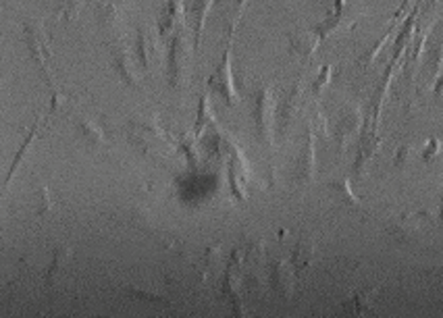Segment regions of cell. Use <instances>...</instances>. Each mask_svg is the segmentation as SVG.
<instances>
[{"label":"cell","mask_w":443,"mask_h":318,"mask_svg":"<svg viewBox=\"0 0 443 318\" xmlns=\"http://www.w3.org/2000/svg\"><path fill=\"white\" fill-rule=\"evenodd\" d=\"M439 152H442V141L433 138V140H429L427 148L423 150V154H420V156H423V160H425V163H429V160H433Z\"/></svg>","instance_id":"cell-36"},{"label":"cell","mask_w":443,"mask_h":318,"mask_svg":"<svg viewBox=\"0 0 443 318\" xmlns=\"http://www.w3.org/2000/svg\"><path fill=\"white\" fill-rule=\"evenodd\" d=\"M362 125H365V123H362V112H360V108H356V106L343 108V110L339 112V119H337V123H335V134H333L337 148H339V150H345L348 141L362 131Z\"/></svg>","instance_id":"cell-14"},{"label":"cell","mask_w":443,"mask_h":318,"mask_svg":"<svg viewBox=\"0 0 443 318\" xmlns=\"http://www.w3.org/2000/svg\"><path fill=\"white\" fill-rule=\"evenodd\" d=\"M213 2L215 0H189V17H191V25H194V50L200 48L202 28H204L206 15H208Z\"/></svg>","instance_id":"cell-23"},{"label":"cell","mask_w":443,"mask_h":318,"mask_svg":"<svg viewBox=\"0 0 443 318\" xmlns=\"http://www.w3.org/2000/svg\"><path fill=\"white\" fill-rule=\"evenodd\" d=\"M266 271H268V285L271 289L283 298L290 300L295 291V269L292 262H285L281 258H268L266 262Z\"/></svg>","instance_id":"cell-7"},{"label":"cell","mask_w":443,"mask_h":318,"mask_svg":"<svg viewBox=\"0 0 443 318\" xmlns=\"http://www.w3.org/2000/svg\"><path fill=\"white\" fill-rule=\"evenodd\" d=\"M75 131H77V136H79L81 140L85 141V143H90V146H94V148L107 146V136H105V131H102L94 121H90L88 117H79V119L75 121Z\"/></svg>","instance_id":"cell-24"},{"label":"cell","mask_w":443,"mask_h":318,"mask_svg":"<svg viewBox=\"0 0 443 318\" xmlns=\"http://www.w3.org/2000/svg\"><path fill=\"white\" fill-rule=\"evenodd\" d=\"M319 42H321V37H319V34H317L314 30H312V32H304V30H300V32L290 34V46H292V52L297 54V57H302V59H310V57L314 54V50H317Z\"/></svg>","instance_id":"cell-22"},{"label":"cell","mask_w":443,"mask_h":318,"mask_svg":"<svg viewBox=\"0 0 443 318\" xmlns=\"http://www.w3.org/2000/svg\"><path fill=\"white\" fill-rule=\"evenodd\" d=\"M134 52L138 57V63H140L142 73H152V67L156 65V61L160 57V46H158V40H156L154 32L150 28H146V25H140L136 30Z\"/></svg>","instance_id":"cell-11"},{"label":"cell","mask_w":443,"mask_h":318,"mask_svg":"<svg viewBox=\"0 0 443 318\" xmlns=\"http://www.w3.org/2000/svg\"><path fill=\"white\" fill-rule=\"evenodd\" d=\"M314 171H317V158H314V127L308 123L306 127V141L304 148L295 160L294 181L295 185H308L314 181Z\"/></svg>","instance_id":"cell-12"},{"label":"cell","mask_w":443,"mask_h":318,"mask_svg":"<svg viewBox=\"0 0 443 318\" xmlns=\"http://www.w3.org/2000/svg\"><path fill=\"white\" fill-rule=\"evenodd\" d=\"M302 96H304V81L297 79L294 86L283 94L279 108H277V127L281 136H288V131L292 129L294 121L300 114V106H302Z\"/></svg>","instance_id":"cell-9"},{"label":"cell","mask_w":443,"mask_h":318,"mask_svg":"<svg viewBox=\"0 0 443 318\" xmlns=\"http://www.w3.org/2000/svg\"><path fill=\"white\" fill-rule=\"evenodd\" d=\"M331 65H325L321 73H319V77L314 79V83H312V94L314 96H321V92L327 88V83L331 81Z\"/></svg>","instance_id":"cell-32"},{"label":"cell","mask_w":443,"mask_h":318,"mask_svg":"<svg viewBox=\"0 0 443 318\" xmlns=\"http://www.w3.org/2000/svg\"><path fill=\"white\" fill-rule=\"evenodd\" d=\"M136 52H131V48L123 42L111 46V63L112 69L117 71L119 79L123 81V86H127L129 90H142V77L136 65Z\"/></svg>","instance_id":"cell-6"},{"label":"cell","mask_w":443,"mask_h":318,"mask_svg":"<svg viewBox=\"0 0 443 318\" xmlns=\"http://www.w3.org/2000/svg\"><path fill=\"white\" fill-rule=\"evenodd\" d=\"M40 123H42V121H36V123H34L32 131L28 134V138H25V141H23V146L19 148L17 156L13 158V163H11V169H8V175H6V183H4V187H6V189H8V185H11V181H13L15 173L19 171V167H21V163H23V158H25V154H28V150H30L32 141L37 138V127H40Z\"/></svg>","instance_id":"cell-25"},{"label":"cell","mask_w":443,"mask_h":318,"mask_svg":"<svg viewBox=\"0 0 443 318\" xmlns=\"http://www.w3.org/2000/svg\"><path fill=\"white\" fill-rule=\"evenodd\" d=\"M381 143H383V140L379 138L377 127L369 125V121H367L362 125L360 141H358V152H356V158H354V165H352V173L354 175H362L367 171V165L377 156Z\"/></svg>","instance_id":"cell-13"},{"label":"cell","mask_w":443,"mask_h":318,"mask_svg":"<svg viewBox=\"0 0 443 318\" xmlns=\"http://www.w3.org/2000/svg\"><path fill=\"white\" fill-rule=\"evenodd\" d=\"M200 260H202L204 269H215L221 262V246H208Z\"/></svg>","instance_id":"cell-31"},{"label":"cell","mask_w":443,"mask_h":318,"mask_svg":"<svg viewBox=\"0 0 443 318\" xmlns=\"http://www.w3.org/2000/svg\"><path fill=\"white\" fill-rule=\"evenodd\" d=\"M443 92V75H439L437 79H435V94L439 96Z\"/></svg>","instance_id":"cell-38"},{"label":"cell","mask_w":443,"mask_h":318,"mask_svg":"<svg viewBox=\"0 0 443 318\" xmlns=\"http://www.w3.org/2000/svg\"><path fill=\"white\" fill-rule=\"evenodd\" d=\"M52 208V198H50V189L48 187H40V192H37V214L42 216V214H46V212H50Z\"/></svg>","instance_id":"cell-34"},{"label":"cell","mask_w":443,"mask_h":318,"mask_svg":"<svg viewBox=\"0 0 443 318\" xmlns=\"http://www.w3.org/2000/svg\"><path fill=\"white\" fill-rule=\"evenodd\" d=\"M329 192H331L333 200L337 202V206H343V208H362V202L360 198L352 192L350 187V179L348 177H337L329 181Z\"/></svg>","instance_id":"cell-20"},{"label":"cell","mask_w":443,"mask_h":318,"mask_svg":"<svg viewBox=\"0 0 443 318\" xmlns=\"http://www.w3.org/2000/svg\"><path fill=\"white\" fill-rule=\"evenodd\" d=\"M360 15H362V11L356 8V6H352L348 0H335L333 13L323 21V23H319V25L314 28V32L319 34L321 40H327L333 32H337V30H341V28H345V25L358 21Z\"/></svg>","instance_id":"cell-10"},{"label":"cell","mask_w":443,"mask_h":318,"mask_svg":"<svg viewBox=\"0 0 443 318\" xmlns=\"http://www.w3.org/2000/svg\"><path fill=\"white\" fill-rule=\"evenodd\" d=\"M83 6V0H61V17L65 21H73Z\"/></svg>","instance_id":"cell-30"},{"label":"cell","mask_w":443,"mask_h":318,"mask_svg":"<svg viewBox=\"0 0 443 318\" xmlns=\"http://www.w3.org/2000/svg\"><path fill=\"white\" fill-rule=\"evenodd\" d=\"M25 42H28V48H30L32 61L42 73L44 81L48 86H54V77H52V71H50V50L46 46V34H44V30L37 21L25 23Z\"/></svg>","instance_id":"cell-5"},{"label":"cell","mask_w":443,"mask_h":318,"mask_svg":"<svg viewBox=\"0 0 443 318\" xmlns=\"http://www.w3.org/2000/svg\"><path fill=\"white\" fill-rule=\"evenodd\" d=\"M187 40L184 30H177L169 40L167 50V83L173 92H182L187 81Z\"/></svg>","instance_id":"cell-3"},{"label":"cell","mask_w":443,"mask_h":318,"mask_svg":"<svg viewBox=\"0 0 443 318\" xmlns=\"http://www.w3.org/2000/svg\"><path fill=\"white\" fill-rule=\"evenodd\" d=\"M317 240L314 237H302L295 244L292 252V264H294L295 273H304L312 266V262L317 260Z\"/></svg>","instance_id":"cell-21"},{"label":"cell","mask_w":443,"mask_h":318,"mask_svg":"<svg viewBox=\"0 0 443 318\" xmlns=\"http://www.w3.org/2000/svg\"><path fill=\"white\" fill-rule=\"evenodd\" d=\"M96 21L105 32H117L123 23V6L114 0H100L96 4Z\"/></svg>","instance_id":"cell-18"},{"label":"cell","mask_w":443,"mask_h":318,"mask_svg":"<svg viewBox=\"0 0 443 318\" xmlns=\"http://www.w3.org/2000/svg\"><path fill=\"white\" fill-rule=\"evenodd\" d=\"M71 254H73V249L67 246L57 247L52 252V260H50V266H48L46 279H44L48 291L50 289L54 291V289H59L67 283V271H69V264H71Z\"/></svg>","instance_id":"cell-15"},{"label":"cell","mask_w":443,"mask_h":318,"mask_svg":"<svg viewBox=\"0 0 443 318\" xmlns=\"http://www.w3.org/2000/svg\"><path fill=\"white\" fill-rule=\"evenodd\" d=\"M213 123H217V119H215V114L211 112L208 94H202V98H200V102H198V117H196L194 136H196V138H200V136H202V131H204L208 125H213Z\"/></svg>","instance_id":"cell-26"},{"label":"cell","mask_w":443,"mask_h":318,"mask_svg":"<svg viewBox=\"0 0 443 318\" xmlns=\"http://www.w3.org/2000/svg\"><path fill=\"white\" fill-rule=\"evenodd\" d=\"M443 67V40L431 50V57H429V77L435 81L439 75H442Z\"/></svg>","instance_id":"cell-29"},{"label":"cell","mask_w":443,"mask_h":318,"mask_svg":"<svg viewBox=\"0 0 443 318\" xmlns=\"http://www.w3.org/2000/svg\"><path fill=\"white\" fill-rule=\"evenodd\" d=\"M412 154H414V146L412 143H402L400 148H398V152H396V160H394V165L396 167H406L408 163H410V158H412Z\"/></svg>","instance_id":"cell-33"},{"label":"cell","mask_w":443,"mask_h":318,"mask_svg":"<svg viewBox=\"0 0 443 318\" xmlns=\"http://www.w3.org/2000/svg\"><path fill=\"white\" fill-rule=\"evenodd\" d=\"M252 119L256 127V138L264 148H273V127H275V105L268 86H259L252 94Z\"/></svg>","instance_id":"cell-2"},{"label":"cell","mask_w":443,"mask_h":318,"mask_svg":"<svg viewBox=\"0 0 443 318\" xmlns=\"http://www.w3.org/2000/svg\"><path fill=\"white\" fill-rule=\"evenodd\" d=\"M184 0H167L158 13V35L167 37V35L175 34L177 30H182L179 25L184 23Z\"/></svg>","instance_id":"cell-16"},{"label":"cell","mask_w":443,"mask_h":318,"mask_svg":"<svg viewBox=\"0 0 443 318\" xmlns=\"http://www.w3.org/2000/svg\"><path fill=\"white\" fill-rule=\"evenodd\" d=\"M425 218H431V214L427 211L400 212V214H394L387 218L385 231L398 244H414L420 237V229H423Z\"/></svg>","instance_id":"cell-4"},{"label":"cell","mask_w":443,"mask_h":318,"mask_svg":"<svg viewBox=\"0 0 443 318\" xmlns=\"http://www.w3.org/2000/svg\"><path fill=\"white\" fill-rule=\"evenodd\" d=\"M229 54H231V50L227 48L225 54H223L221 65L215 69V73H213L211 79H208V90L215 92L217 96H221L223 102L227 106H235L240 102V98H237L235 86H233V73H231Z\"/></svg>","instance_id":"cell-8"},{"label":"cell","mask_w":443,"mask_h":318,"mask_svg":"<svg viewBox=\"0 0 443 318\" xmlns=\"http://www.w3.org/2000/svg\"><path fill=\"white\" fill-rule=\"evenodd\" d=\"M374 298H377V287H367L354 291L345 302H343V312L352 317H365L374 310Z\"/></svg>","instance_id":"cell-17"},{"label":"cell","mask_w":443,"mask_h":318,"mask_svg":"<svg viewBox=\"0 0 443 318\" xmlns=\"http://www.w3.org/2000/svg\"><path fill=\"white\" fill-rule=\"evenodd\" d=\"M75 108V102L65 96L63 92L54 90L52 94V102H50V110H48V117H54V114H71Z\"/></svg>","instance_id":"cell-28"},{"label":"cell","mask_w":443,"mask_h":318,"mask_svg":"<svg viewBox=\"0 0 443 318\" xmlns=\"http://www.w3.org/2000/svg\"><path fill=\"white\" fill-rule=\"evenodd\" d=\"M248 0H219V17H221L223 32L227 35V40L235 32V25L246 8Z\"/></svg>","instance_id":"cell-19"},{"label":"cell","mask_w":443,"mask_h":318,"mask_svg":"<svg viewBox=\"0 0 443 318\" xmlns=\"http://www.w3.org/2000/svg\"><path fill=\"white\" fill-rule=\"evenodd\" d=\"M314 127H319L321 129V136L327 138V123H325V117L319 110L314 112Z\"/></svg>","instance_id":"cell-37"},{"label":"cell","mask_w":443,"mask_h":318,"mask_svg":"<svg viewBox=\"0 0 443 318\" xmlns=\"http://www.w3.org/2000/svg\"><path fill=\"white\" fill-rule=\"evenodd\" d=\"M127 136L144 156L163 163L171 154V143L156 121H129Z\"/></svg>","instance_id":"cell-1"},{"label":"cell","mask_w":443,"mask_h":318,"mask_svg":"<svg viewBox=\"0 0 443 318\" xmlns=\"http://www.w3.org/2000/svg\"><path fill=\"white\" fill-rule=\"evenodd\" d=\"M439 223H443V187H442V198H439Z\"/></svg>","instance_id":"cell-39"},{"label":"cell","mask_w":443,"mask_h":318,"mask_svg":"<svg viewBox=\"0 0 443 318\" xmlns=\"http://www.w3.org/2000/svg\"><path fill=\"white\" fill-rule=\"evenodd\" d=\"M242 254H244V260L246 264H259L266 252V244L260 240V237H246L244 244H242Z\"/></svg>","instance_id":"cell-27"},{"label":"cell","mask_w":443,"mask_h":318,"mask_svg":"<svg viewBox=\"0 0 443 318\" xmlns=\"http://www.w3.org/2000/svg\"><path fill=\"white\" fill-rule=\"evenodd\" d=\"M129 293L134 298H140V300H146V302H160V304H171L167 300V295H158V293H150V291H140V289H129Z\"/></svg>","instance_id":"cell-35"}]
</instances>
